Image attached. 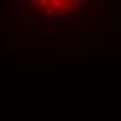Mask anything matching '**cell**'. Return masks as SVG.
<instances>
[{
	"instance_id": "2",
	"label": "cell",
	"mask_w": 121,
	"mask_h": 121,
	"mask_svg": "<svg viewBox=\"0 0 121 121\" xmlns=\"http://www.w3.org/2000/svg\"><path fill=\"white\" fill-rule=\"evenodd\" d=\"M29 6V2L27 0H17V2H6V11L13 13V15H21Z\"/></svg>"
},
{
	"instance_id": "1",
	"label": "cell",
	"mask_w": 121,
	"mask_h": 121,
	"mask_svg": "<svg viewBox=\"0 0 121 121\" xmlns=\"http://www.w3.org/2000/svg\"><path fill=\"white\" fill-rule=\"evenodd\" d=\"M31 25H44V27H71V29H77V23H73L69 19H31Z\"/></svg>"
},
{
	"instance_id": "3",
	"label": "cell",
	"mask_w": 121,
	"mask_h": 121,
	"mask_svg": "<svg viewBox=\"0 0 121 121\" xmlns=\"http://www.w3.org/2000/svg\"><path fill=\"white\" fill-rule=\"evenodd\" d=\"M88 4H90L88 0H71V2H69L71 9H82V6H88Z\"/></svg>"
}]
</instances>
